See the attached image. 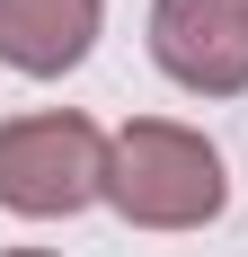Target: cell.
Segmentation results:
<instances>
[{
  "label": "cell",
  "instance_id": "cell-5",
  "mask_svg": "<svg viewBox=\"0 0 248 257\" xmlns=\"http://www.w3.org/2000/svg\"><path fill=\"white\" fill-rule=\"evenodd\" d=\"M0 257H53V248H0Z\"/></svg>",
  "mask_w": 248,
  "mask_h": 257
},
{
  "label": "cell",
  "instance_id": "cell-4",
  "mask_svg": "<svg viewBox=\"0 0 248 257\" xmlns=\"http://www.w3.org/2000/svg\"><path fill=\"white\" fill-rule=\"evenodd\" d=\"M98 45V0H0V62L27 80H62Z\"/></svg>",
  "mask_w": 248,
  "mask_h": 257
},
{
  "label": "cell",
  "instance_id": "cell-2",
  "mask_svg": "<svg viewBox=\"0 0 248 257\" xmlns=\"http://www.w3.org/2000/svg\"><path fill=\"white\" fill-rule=\"evenodd\" d=\"M106 142L89 115L53 106V115H18L0 124V204L27 213V222H53V213H80L106 195Z\"/></svg>",
  "mask_w": 248,
  "mask_h": 257
},
{
  "label": "cell",
  "instance_id": "cell-3",
  "mask_svg": "<svg viewBox=\"0 0 248 257\" xmlns=\"http://www.w3.org/2000/svg\"><path fill=\"white\" fill-rule=\"evenodd\" d=\"M151 53L177 89L239 98L248 89V0H151Z\"/></svg>",
  "mask_w": 248,
  "mask_h": 257
},
{
  "label": "cell",
  "instance_id": "cell-1",
  "mask_svg": "<svg viewBox=\"0 0 248 257\" xmlns=\"http://www.w3.org/2000/svg\"><path fill=\"white\" fill-rule=\"evenodd\" d=\"M222 195H230L222 151L204 133L169 124V115H133L106 142V204L133 231H195V222L222 213Z\"/></svg>",
  "mask_w": 248,
  "mask_h": 257
}]
</instances>
